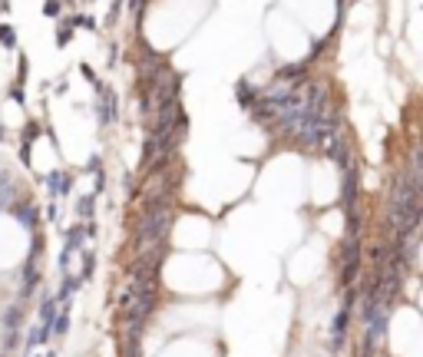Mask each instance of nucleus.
Masks as SVG:
<instances>
[{
    "mask_svg": "<svg viewBox=\"0 0 423 357\" xmlns=\"http://www.w3.org/2000/svg\"><path fill=\"white\" fill-rule=\"evenodd\" d=\"M347 324H350V307L341 304V311L334 314V324H331V351H341L344 338H347Z\"/></svg>",
    "mask_w": 423,
    "mask_h": 357,
    "instance_id": "1",
    "label": "nucleus"
}]
</instances>
